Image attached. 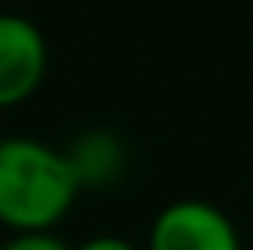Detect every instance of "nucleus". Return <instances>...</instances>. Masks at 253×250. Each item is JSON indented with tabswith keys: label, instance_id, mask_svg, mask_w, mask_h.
<instances>
[{
	"label": "nucleus",
	"instance_id": "obj_1",
	"mask_svg": "<svg viewBox=\"0 0 253 250\" xmlns=\"http://www.w3.org/2000/svg\"><path fill=\"white\" fill-rule=\"evenodd\" d=\"M77 193L81 183L64 151L23 135L0 141V225L13 234L51 231Z\"/></svg>",
	"mask_w": 253,
	"mask_h": 250
},
{
	"label": "nucleus",
	"instance_id": "obj_2",
	"mask_svg": "<svg viewBox=\"0 0 253 250\" xmlns=\"http://www.w3.org/2000/svg\"><path fill=\"white\" fill-rule=\"evenodd\" d=\"M148 250H241L237 228L205 199H176L151 221Z\"/></svg>",
	"mask_w": 253,
	"mask_h": 250
},
{
	"label": "nucleus",
	"instance_id": "obj_3",
	"mask_svg": "<svg viewBox=\"0 0 253 250\" xmlns=\"http://www.w3.org/2000/svg\"><path fill=\"white\" fill-rule=\"evenodd\" d=\"M48 68V45L32 19L0 13V109L26 103Z\"/></svg>",
	"mask_w": 253,
	"mask_h": 250
},
{
	"label": "nucleus",
	"instance_id": "obj_4",
	"mask_svg": "<svg viewBox=\"0 0 253 250\" xmlns=\"http://www.w3.org/2000/svg\"><path fill=\"white\" fill-rule=\"evenodd\" d=\"M71 161L81 189L86 186H106L122 170V148L109 131H86L71 151H64Z\"/></svg>",
	"mask_w": 253,
	"mask_h": 250
},
{
	"label": "nucleus",
	"instance_id": "obj_5",
	"mask_svg": "<svg viewBox=\"0 0 253 250\" xmlns=\"http://www.w3.org/2000/svg\"><path fill=\"white\" fill-rule=\"evenodd\" d=\"M0 250H74L68 247L55 231H32V234H13L6 238Z\"/></svg>",
	"mask_w": 253,
	"mask_h": 250
},
{
	"label": "nucleus",
	"instance_id": "obj_6",
	"mask_svg": "<svg viewBox=\"0 0 253 250\" xmlns=\"http://www.w3.org/2000/svg\"><path fill=\"white\" fill-rule=\"evenodd\" d=\"M74 250H141V247L125 241V238H116V234H96V238L84 241V244L74 247Z\"/></svg>",
	"mask_w": 253,
	"mask_h": 250
}]
</instances>
